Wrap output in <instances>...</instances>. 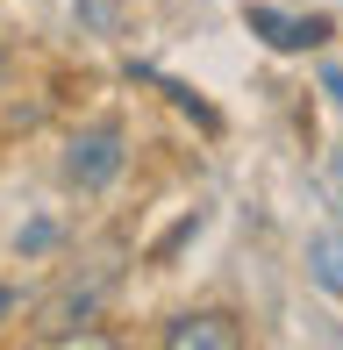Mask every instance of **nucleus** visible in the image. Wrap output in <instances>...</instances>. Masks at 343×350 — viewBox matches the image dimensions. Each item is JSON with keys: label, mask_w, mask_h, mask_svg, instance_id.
<instances>
[{"label": "nucleus", "mask_w": 343, "mask_h": 350, "mask_svg": "<svg viewBox=\"0 0 343 350\" xmlns=\"http://www.w3.org/2000/svg\"><path fill=\"white\" fill-rule=\"evenodd\" d=\"M115 293V258H100L86 279H65L51 300H43V322H36V336L43 343H65V336H79V322H93L100 314V300Z\"/></svg>", "instance_id": "nucleus-1"}, {"label": "nucleus", "mask_w": 343, "mask_h": 350, "mask_svg": "<svg viewBox=\"0 0 343 350\" xmlns=\"http://www.w3.org/2000/svg\"><path fill=\"white\" fill-rule=\"evenodd\" d=\"M122 122H93V129H79L65 143V179L79 186V193H100V186L122 179Z\"/></svg>", "instance_id": "nucleus-2"}, {"label": "nucleus", "mask_w": 343, "mask_h": 350, "mask_svg": "<svg viewBox=\"0 0 343 350\" xmlns=\"http://www.w3.org/2000/svg\"><path fill=\"white\" fill-rule=\"evenodd\" d=\"M165 350H243V322L222 308L179 314V322H165Z\"/></svg>", "instance_id": "nucleus-3"}, {"label": "nucleus", "mask_w": 343, "mask_h": 350, "mask_svg": "<svg viewBox=\"0 0 343 350\" xmlns=\"http://www.w3.org/2000/svg\"><path fill=\"white\" fill-rule=\"evenodd\" d=\"M243 22H251L264 43H279V51H307V43H322V36H329V14H279V8H243Z\"/></svg>", "instance_id": "nucleus-4"}, {"label": "nucleus", "mask_w": 343, "mask_h": 350, "mask_svg": "<svg viewBox=\"0 0 343 350\" xmlns=\"http://www.w3.org/2000/svg\"><path fill=\"white\" fill-rule=\"evenodd\" d=\"M307 279H315L322 293H343V229L307 236Z\"/></svg>", "instance_id": "nucleus-5"}, {"label": "nucleus", "mask_w": 343, "mask_h": 350, "mask_svg": "<svg viewBox=\"0 0 343 350\" xmlns=\"http://www.w3.org/2000/svg\"><path fill=\"white\" fill-rule=\"evenodd\" d=\"M51 243H57V229H51V221H29V229H22V250H29V258H43Z\"/></svg>", "instance_id": "nucleus-6"}, {"label": "nucleus", "mask_w": 343, "mask_h": 350, "mask_svg": "<svg viewBox=\"0 0 343 350\" xmlns=\"http://www.w3.org/2000/svg\"><path fill=\"white\" fill-rule=\"evenodd\" d=\"M322 93H336V107H343V65H329V72H322Z\"/></svg>", "instance_id": "nucleus-7"}, {"label": "nucleus", "mask_w": 343, "mask_h": 350, "mask_svg": "<svg viewBox=\"0 0 343 350\" xmlns=\"http://www.w3.org/2000/svg\"><path fill=\"white\" fill-rule=\"evenodd\" d=\"M8 308H14V286H0V314H8Z\"/></svg>", "instance_id": "nucleus-8"}, {"label": "nucleus", "mask_w": 343, "mask_h": 350, "mask_svg": "<svg viewBox=\"0 0 343 350\" xmlns=\"http://www.w3.org/2000/svg\"><path fill=\"white\" fill-rule=\"evenodd\" d=\"M0 79H8V51H0Z\"/></svg>", "instance_id": "nucleus-9"}]
</instances>
